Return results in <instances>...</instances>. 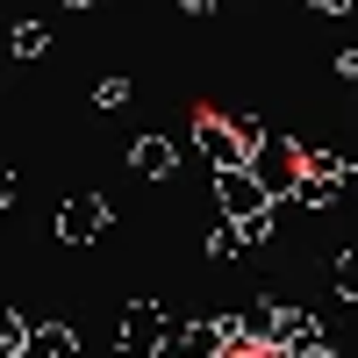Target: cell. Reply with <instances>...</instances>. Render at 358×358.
Here are the masks:
<instances>
[{"label": "cell", "mask_w": 358, "mask_h": 358, "mask_svg": "<svg viewBox=\"0 0 358 358\" xmlns=\"http://www.w3.org/2000/svg\"><path fill=\"white\" fill-rule=\"evenodd\" d=\"M172 315H165V301L158 294H136V301L115 315V358H165L172 351Z\"/></svg>", "instance_id": "1"}, {"label": "cell", "mask_w": 358, "mask_h": 358, "mask_svg": "<svg viewBox=\"0 0 358 358\" xmlns=\"http://www.w3.org/2000/svg\"><path fill=\"white\" fill-rule=\"evenodd\" d=\"M265 122H222V115H201L194 122V151L208 158V172H244L251 151H258Z\"/></svg>", "instance_id": "2"}, {"label": "cell", "mask_w": 358, "mask_h": 358, "mask_svg": "<svg viewBox=\"0 0 358 358\" xmlns=\"http://www.w3.org/2000/svg\"><path fill=\"white\" fill-rule=\"evenodd\" d=\"M251 172L273 187V201H294V187H301V172H308V151H301L294 136H273V129H265L258 151H251Z\"/></svg>", "instance_id": "3"}, {"label": "cell", "mask_w": 358, "mask_h": 358, "mask_svg": "<svg viewBox=\"0 0 358 358\" xmlns=\"http://www.w3.org/2000/svg\"><path fill=\"white\" fill-rule=\"evenodd\" d=\"M108 222H115V208H108V194H72L65 208H57V244H72V251H86L94 236H108Z\"/></svg>", "instance_id": "4"}, {"label": "cell", "mask_w": 358, "mask_h": 358, "mask_svg": "<svg viewBox=\"0 0 358 358\" xmlns=\"http://www.w3.org/2000/svg\"><path fill=\"white\" fill-rule=\"evenodd\" d=\"M229 351H236V322L229 315H194L172 337V358H229Z\"/></svg>", "instance_id": "5"}, {"label": "cell", "mask_w": 358, "mask_h": 358, "mask_svg": "<svg viewBox=\"0 0 358 358\" xmlns=\"http://www.w3.org/2000/svg\"><path fill=\"white\" fill-rule=\"evenodd\" d=\"M215 208L222 215H236V222H251V215H265L273 208V187L244 165V172H215Z\"/></svg>", "instance_id": "6"}, {"label": "cell", "mask_w": 358, "mask_h": 358, "mask_svg": "<svg viewBox=\"0 0 358 358\" xmlns=\"http://www.w3.org/2000/svg\"><path fill=\"white\" fill-rule=\"evenodd\" d=\"M172 165H179V143H172V136L151 129V136L129 143V172H136V179H172Z\"/></svg>", "instance_id": "7"}, {"label": "cell", "mask_w": 358, "mask_h": 358, "mask_svg": "<svg viewBox=\"0 0 358 358\" xmlns=\"http://www.w3.org/2000/svg\"><path fill=\"white\" fill-rule=\"evenodd\" d=\"M72 351H79L72 322H36V337H29V351H22V358H72Z\"/></svg>", "instance_id": "8"}, {"label": "cell", "mask_w": 358, "mask_h": 358, "mask_svg": "<svg viewBox=\"0 0 358 358\" xmlns=\"http://www.w3.org/2000/svg\"><path fill=\"white\" fill-rule=\"evenodd\" d=\"M29 337H36V322H29L22 308H0V358H22Z\"/></svg>", "instance_id": "9"}, {"label": "cell", "mask_w": 358, "mask_h": 358, "mask_svg": "<svg viewBox=\"0 0 358 358\" xmlns=\"http://www.w3.org/2000/svg\"><path fill=\"white\" fill-rule=\"evenodd\" d=\"M294 208H337V172H301Z\"/></svg>", "instance_id": "10"}, {"label": "cell", "mask_w": 358, "mask_h": 358, "mask_svg": "<svg viewBox=\"0 0 358 358\" xmlns=\"http://www.w3.org/2000/svg\"><path fill=\"white\" fill-rule=\"evenodd\" d=\"M43 50H50V22H36V15L15 22V57H22V65H29V57H43Z\"/></svg>", "instance_id": "11"}, {"label": "cell", "mask_w": 358, "mask_h": 358, "mask_svg": "<svg viewBox=\"0 0 358 358\" xmlns=\"http://www.w3.org/2000/svg\"><path fill=\"white\" fill-rule=\"evenodd\" d=\"M330 287L344 294V301H358V251H344V258L330 265Z\"/></svg>", "instance_id": "12"}, {"label": "cell", "mask_w": 358, "mask_h": 358, "mask_svg": "<svg viewBox=\"0 0 358 358\" xmlns=\"http://www.w3.org/2000/svg\"><path fill=\"white\" fill-rule=\"evenodd\" d=\"M122 101H129V72H108L94 86V108H122Z\"/></svg>", "instance_id": "13"}, {"label": "cell", "mask_w": 358, "mask_h": 358, "mask_svg": "<svg viewBox=\"0 0 358 358\" xmlns=\"http://www.w3.org/2000/svg\"><path fill=\"white\" fill-rule=\"evenodd\" d=\"M337 208H358V165L337 172Z\"/></svg>", "instance_id": "14"}, {"label": "cell", "mask_w": 358, "mask_h": 358, "mask_svg": "<svg viewBox=\"0 0 358 358\" xmlns=\"http://www.w3.org/2000/svg\"><path fill=\"white\" fill-rule=\"evenodd\" d=\"M308 172H344V151H308Z\"/></svg>", "instance_id": "15"}, {"label": "cell", "mask_w": 358, "mask_h": 358, "mask_svg": "<svg viewBox=\"0 0 358 358\" xmlns=\"http://www.w3.org/2000/svg\"><path fill=\"white\" fill-rule=\"evenodd\" d=\"M337 72H344V79H351V86H358V43H351V50H344V57H337Z\"/></svg>", "instance_id": "16"}, {"label": "cell", "mask_w": 358, "mask_h": 358, "mask_svg": "<svg viewBox=\"0 0 358 358\" xmlns=\"http://www.w3.org/2000/svg\"><path fill=\"white\" fill-rule=\"evenodd\" d=\"M179 8H187V15H215L222 0H179Z\"/></svg>", "instance_id": "17"}, {"label": "cell", "mask_w": 358, "mask_h": 358, "mask_svg": "<svg viewBox=\"0 0 358 358\" xmlns=\"http://www.w3.org/2000/svg\"><path fill=\"white\" fill-rule=\"evenodd\" d=\"M308 8H315V15H344L351 0H308Z\"/></svg>", "instance_id": "18"}, {"label": "cell", "mask_w": 358, "mask_h": 358, "mask_svg": "<svg viewBox=\"0 0 358 358\" xmlns=\"http://www.w3.org/2000/svg\"><path fill=\"white\" fill-rule=\"evenodd\" d=\"M280 358H330V351H280Z\"/></svg>", "instance_id": "19"}, {"label": "cell", "mask_w": 358, "mask_h": 358, "mask_svg": "<svg viewBox=\"0 0 358 358\" xmlns=\"http://www.w3.org/2000/svg\"><path fill=\"white\" fill-rule=\"evenodd\" d=\"M57 8H86V0H57Z\"/></svg>", "instance_id": "20"}]
</instances>
